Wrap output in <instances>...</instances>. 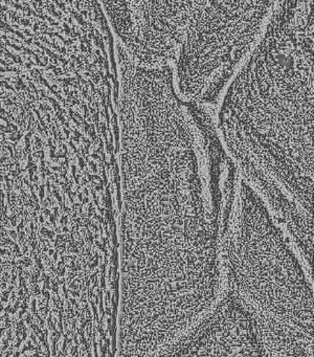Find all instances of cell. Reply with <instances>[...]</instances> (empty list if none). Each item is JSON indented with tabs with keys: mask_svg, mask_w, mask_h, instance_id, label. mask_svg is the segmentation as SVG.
<instances>
[{
	"mask_svg": "<svg viewBox=\"0 0 314 357\" xmlns=\"http://www.w3.org/2000/svg\"><path fill=\"white\" fill-rule=\"evenodd\" d=\"M121 112L117 357H151L190 330L224 289L226 221L173 66L117 56Z\"/></svg>",
	"mask_w": 314,
	"mask_h": 357,
	"instance_id": "1",
	"label": "cell"
},
{
	"mask_svg": "<svg viewBox=\"0 0 314 357\" xmlns=\"http://www.w3.org/2000/svg\"><path fill=\"white\" fill-rule=\"evenodd\" d=\"M228 151L265 202L313 217L312 0H280L234 72L218 114Z\"/></svg>",
	"mask_w": 314,
	"mask_h": 357,
	"instance_id": "2",
	"label": "cell"
},
{
	"mask_svg": "<svg viewBox=\"0 0 314 357\" xmlns=\"http://www.w3.org/2000/svg\"><path fill=\"white\" fill-rule=\"evenodd\" d=\"M222 265L224 287L251 309L260 325L286 326L313 337L311 277L263 198L245 179L224 231Z\"/></svg>",
	"mask_w": 314,
	"mask_h": 357,
	"instance_id": "3",
	"label": "cell"
},
{
	"mask_svg": "<svg viewBox=\"0 0 314 357\" xmlns=\"http://www.w3.org/2000/svg\"><path fill=\"white\" fill-rule=\"evenodd\" d=\"M151 357H268L251 309L228 288L214 308Z\"/></svg>",
	"mask_w": 314,
	"mask_h": 357,
	"instance_id": "4",
	"label": "cell"
}]
</instances>
